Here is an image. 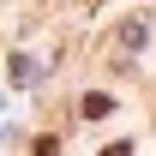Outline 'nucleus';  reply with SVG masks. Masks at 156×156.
I'll list each match as a JSON object with an SVG mask.
<instances>
[{
  "label": "nucleus",
  "mask_w": 156,
  "mask_h": 156,
  "mask_svg": "<svg viewBox=\"0 0 156 156\" xmlns=\"http://www.w3.org/2000/svg\"><path fill=\"white\" fill-rule=\"evenodd\" d=\"M78 114H84V120H108V114H114V96H108V90H90V96L78 102Z\"/></svg>",
  "instance_id": "nucleus-1"
},
{
  "label": "nucleus",
  "mask_w": 156,
  "mask_h": 156,
  "mask_svg": "<svg viewBox=\"0 0 156 156\" xmlns=\"http://www.w3.org/2000/svg\"><path fill=\"white\" fill-rule=\"evenodd\" d=\"M120 48H144V18H126V24H120Z\"/></svg>",
  "instance_id": "nucleus-2"
},
{
  "label": "nucleus",
  "mask_w": 156,
  "mask_h": 156,
  "mask_svg": "<svg viewBox=\"0 0 156 156\" xmlns=\"http://www.w3.org/2000/svg\"><path fill=\"white\" fill-rule=\"evenodd\" d=\"M30 78H36V66H30L24 54H12V84H30Z\"/></svg>",
  "instance_id": "nucleus-3"
},
{
  "label": "nucleus",
  "mask_w": 156,
  "mask_h": 156,
  "mask_svg": "<svg viewBox=\"0 0 156 156\" xmlns=\"http://www.w3.org/2000/svg\"><path fill=\"white\" fill-rule=\"evenodd\" d=\"M36 156H60V138H36Z\"/></svg>",
  "instance_id": "nucleus-4"
},
{
  "label": "nucleus",
  "mask_w": 156,
  "mask_h": 156,
  "mask_svg": "<svg viewBox=\"0 0 156 156\" xmlns=\"http://www.w3.org/2000/svg\"><path fill=\"white\" fill-rule=\"evenodd\" d=\"M102 156H132V144H108V150H102Z\"/></svg>",
  "instance_id": "nucleus-5"
}]
</instances>
